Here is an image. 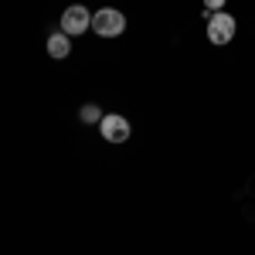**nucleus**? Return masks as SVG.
Instances as JSON below:
<instances>
[{
    "mask_svg": "<svg viewBox=\"0 0 255 255\" xmlns=\"http://www.w3.org/2000/svg\"><path fill=\"white\" fill-rule=\"evenodd\" d=\"M44 48H48V55H51L55 61H61V58H68V55H72V38H68L65 31H55V34H48Z\"/></svg>",
    "mask_w": 255,
    "mask_h": 255,
    "instance_id": "5",
    "label": "nucleus"
},
{
    "mask_svg": "<svg viewBox=\"0 0 255 255\" xmlns=\"http://www.w3.org/2000/svg\"><path fill=\"white\" fill-rule=\"evenodd\" d=\"M208 17V24H204V34H208V41L215 44V48H228L232 41H235L238 34V20L232 10H218V14H204Z\"/></svg>",
    "mask_w": 255,
    "mask_h": 255,
    "instance_id": "1",
    "label": "nucleus"
},
{
    "mask_svg": "<svg viewBox=\"0 0 255 255\" xmlns=\"http://www.w3.org/2000/svg\"><path fill=\"white\" fill-rule=\"evenodd\" d=\"M92 31L99 38H119L126 31V14L119 7H99L92 10Z\"/></svg>",
    "mask_w": 255,
    "mask_h": 255,
    "instance_id": "2",
    "label": "nucleus"
},
{
    "mask_svg": "<svg viewBox=\"0 0 255 255\" xmlns=\"http://www.w3.org/2000/svg\"><path fill=\"white\" fill-rule=\"evenodd\" d=\"M99 133H102L106 143L119 146V143H126V139L133 136V123H129L126 116H119V113H106L102 123H99Z\"/></svg>",
    "mask_w": 255,
    "mask_h": 255,
    "instance_id": "4",
    "label": "nucleus"
},
{
    "mask_svg": "<svg viewBox=\"0 0 255 255\" xmlns=\"http://www.w3.org/2000/svg\"><path fill=\"white\" fill-rule=\"evenodd\" d=\"M68 38H79L85 31H92V10L85 7V3H72V7H65L61 10V27Z\"/></svg>",
    "mask_w": 255,
    "mask_h": 255,
    "instance_id": "3",
    "label": "nucleus"
},
{
    "mask_svg": "<svg viewBox=\"0 0 255 255\" xmlns=\"http://www.w3.org/2000/svg\"><path fill=\"white\" fill-rule=\"evenodd\" d=\"M102 116H106V113L99 109L96 102H85V106L79 109V119L85 123V126H99V123H102Z\"/></svg>",
    "mask_w": 255,
    "mask_h": 255,
    "instance_id": "6",
    "label": "nucleus"
},
{
    "mask_svg": "<svg viewBox=\"0 0 255 255\" xmlns=\"http://www.w3.org/2000/svg\"><path fill=\"white\" fill-rule=\"evenodd\" d=\"M204 3V14H218V10H228V0H201Z\"/></svg>",
    "mask_w": 255,
    "mask_h": 255,
    "instance_id": "7",
    "label": "nucleus"
}]
</instances>
